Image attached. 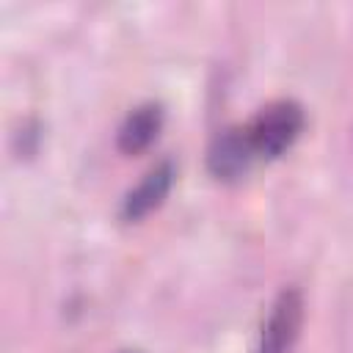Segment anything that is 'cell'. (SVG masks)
<instances>
[{"label":"cell","instance_id":"6da1fadb","mask_svg":"<svg viewBox=\"0 0 353 353\" xmlns=\"http://www.w3.org/2000/svg\"><path fill=\"white\" fill-rule=\"evenodd\" d=\"M303 130V108L292 99H279L265 105L248 124L245 135L254 149V157L273 160L284 154Z\"/></svg>","mask_w":353,"mask_h":353},{"label":"cell","instance_id":"7a4b0ae2","mask_svg":"<svg viewBox=\"0 0 353 353\" xmlns=\"http://www.w3.org/2000/svg\"><path fill=\"white\" fill-rule=\"evenodd\" d=\"M303 323V298L298 287H284L270 306L254 353H290Z\"/></svg>","mask_w":353,"mask_h":353},{"label":"cell","instance_id":"3957f363","mask_svg":"<svg viewBox=\"0 0 353 353\" xmlns=\"http://www.w3.org/2000/svg\"><path fill=\"white\" fill-rule=\"evenodd\" d=\"M254 149L248 143V135H245V127H229L223 132L215 135V141L210 143V152H207V168L215 179H223V182H232V179H240L251 163H254Z\"/></svg>","mask_w":353,"mask_h":353},{"label":"cell","instance_id":"277c9868","mask_svg":"<svg viewBox=\"0 0 353 353\" xmlns=\"http://www.w3.org/2000/svg\"><path fill=\"white\" fill-rule=\"evenodd\" d=\"M174 182V165L165 160L160 165H154L138 188H132L121 204V218L124 221H141L143 215H149L154 207H160V201L168 196Z\"/></svg>","mask_w":353,"mask_h":353},{"label":"cell","instance_id":"5b68a950","mask_svg":"<svg viewBox=\"0 0 353 353\" xmlns=\"http://www.w3.org/2000/svg\"><path fill=\"white\" fill-rule=\"evenodd\" d=\"M163 127V105L157 102H143L119 127V149L124 154H141L160 132Z\"/></svg>","mask_w":353,"mask_h":353}]
</instances>
